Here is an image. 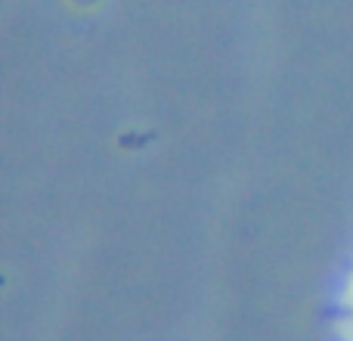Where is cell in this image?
I'll use <instances>...</instances> for the list:
<instances>
[{
	"mask_svg": "<svg viewBox=\"0 0 353 341\" xmlns=\"http://www.w3.org/2000/svg\"><path fill=\"white\" fill-rule=\"evenodd\" d=\"M338 341H353V267L344 280L341 298H338V323H335Z\"/></svg>",
	"mask_w": 353,
	"mask_h": 341,
	"instance_id": "1",
	"label": "cell"
}]
</instances>
